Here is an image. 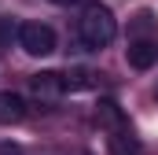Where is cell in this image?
I'll return each mask as SVG.
<instances>
[{"mask_svg": "<svg viewBox=\"0 0 158 155\" xmlns=\"http://www.w3.org/2000/svg\"><path fill=\"white\" fill-rule=\"evenodd\" d=\"M114 33H118V22H114L110 7H103V4H88V7L81 11V19H77V37H81V44H85L88 52L107 48V44L114 41Z\"/></svg>", "mask_w": 158, "mask_h": 155, "instance_id": "1", "label": "cell"}, {"mask_svg": "<svg viewBox=\"0 0 158 155\" xmlns=\"http://www.w3.org/2000/svg\"><path fill=\"white\" fill-rule=\"evenodd\" d=\"M19 44L26 55H52L55 52V30L44 22H22L19 26Z\"/></svg>", "mask_w": 158, "mask_h": 155, "instance_id": "2", "label": "cell"}, {"mask_svg": "<svg viewBox=\"0 0 158 155\" xmlns=\"http://www.w3.org/2000/svg\"><path fill=\"white\" fill-rule=\"evenodd\" d=\"M30 92H33V100H40V104H59L63 92H66V81H63V74H55V70H44V74L30 78Z\"/></svg>", "mask_w": 158, "mask_h": 155, "instance_id": "3", "label": "cell"}, {"mask_svg": "<svg viewBox=\"0 0 158 155\" xmlns=\"http://www.w3.org/2000/svg\"><path fill=\"white\" fill-rule=\"evenodd\" d=\"M125 59H129L132 70H151L155 59H158V44H151V41H132L125 48Z\"/></svg>", "mask_w": 158, "mask_h": 155, "instance_id": "4", "label": "cell"}, {"mask_svg": "<svg viewBox=\"0 0 158 155\" xmlns=\"http://www.w3.org/2000/svg\"><path fill=\"white\" fill-rule=\"evenodd\" d=\"M96 118H99V126H103L107 133H121V129H129V118H125V111H121L114 100H99Z\"/></svg>", "mask_w": 158, "mask_h": 155, "instance_id": "5", "label": "cell"}, {"mask_svg": "<svg viewBox=\"0 0 158 155\" xmlns=\"http://www.w3.org/2000/svg\"><path fill=\"white\" fill-rule=\"evenodd\" d=\"M26 115V104H22V96L19 92H0V126H15V122H22Z\"/></svg>", "mask_w": 158, "mask_h": 155, "instance_id": "6", "label": "cell"}, {"mask_svg": "<svg viewBox=\"0 0 158 155\" xmlns=\"http://www.w3.org/2000/svg\"><path fill=\"white\" fill-rule=\"evenodd\" d=\"M110 155H143V148H140V140L129 133V129H121V133H110Z\"/></svg>", "mask_w": 158, "mask_h": 155, "instance_id": "7", "label": "cell"}, {"mask_svg": "<svg viewBox=\"0 0 158 155\" xmlns=\"http://www.w3.org/2000/svg\"><path fill=\"white\" fill-rule=\"evenodd\" d=\"M63 81H66V92H81V89H92V85H96V70L74 67V70L63 74Z\"/></svg>", "mask_w": 158, "mask_h": 155, "instance_id": "8", "label": "cell"}, {"mask_svg": "<svg viewBox=\"0 0 158 155\" xmlns=\"http://www.w3.org/2000/svg\"><path fill=\"white\" fill-rule=\"evenodd\" d=\"M151 26H155V15L151 11H140L136 19H132V26H129V33L140 41V33H151Z\"/></svg>", "mask_w": 158, "mask_h": 155, "instance_id": "9", "label": "cell"}, {"mask_svg": "<svg viewBox=\"0 0 158 155\" xmlns=\"http://www.w3.org/2000/svg\"><path fill=\"white\" fill-rule=\"evenodd\" d=\"M52 4H77V0H52Z\"/></svg>", "mask_w": 158, "mask_h": 155, "instance_id": "10", "label": "cell"}, {"mask_svg": "<svg viewBox=\"0 0 158 155\" xmlns=\"http://www.w3.org/2000/svg\"><path fill=\"white\" fill-rule=\"evenodd\" d=\"M155 96H158V89H155Z\"/></svg>", "mask_w": 158, "mask_h": 155, "instance_id": "11", "label": "cell"}]
</instances>
